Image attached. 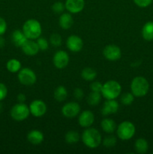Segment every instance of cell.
<instances>
[{"label": "cell", "mask_w": 153, "mask_h": 154, "mask_svg": "<svg viewBox=\"0 0 153 154\" xmlns=\"http://www.w3.org/2000/svg\"><path fill=\"white\" fill-rule=\"evenodd\" d=\"M82 143L90 149L97 148L102 142L100 132L94 128H86L81 135Z\"/></svg>", "instance_id": "cell-1"}, {"label": "cell", "mask_w": 153, "mask_h": 154, "mask_svg": "<svg viewBox=\"0 0 153 154\" xmlns=\"http://www.w3.org/2000/svg\"><path fill=\"white\" fill-rule=\"evenodd\" d=\"M149 90V84L142 76H136L130 83V91L135 97H143Z\"/></svg>", "instance_id": "cell-2"}, {"label": "cell", "mask_w": 153, "mask_h": 154, "mask_svg": "<svg viewBox=\"0 0 153 154\" xmlns=\"http://www.w3.org/2000/svg\"><path fill=\"white\" fill-rule=\"evenodd\" d=\"M22 32L28 39L38 38L42 32L41 25L40 22L35 19L27 20L22 26Z\"/></svg>", "instance_id": "cell-3"}, {"label": "cell", "mask_w": 153, "mask_h": 154, "mask_svg": "<svg viewBox=\"0 0 153 154\" xmlns=\"http://www.w3.org/2000/svg\"><path fill=\"white\" fill-rule=\"evenodd\" d=\"M122 92V87L118 82L110 80L105 82L102 86L101 95L106 99H116L118 97Z\"/></svg>", "instance_id": "cell-4"}, {"label": "cell", "mask_w": 153, "mask_h": 154, "mask_svg": "<svg viewBox=\"0 0 153 154\" xmlns=\"http://www.w3.org/2000/svg\"><path fill=\"white\" fill-rule=\"evenodd\" d=\"M136 132V128L133 123L130 121H123L117 126L116 134L118 138L122 141H128L133 138Z\"/></svg>", "instance_id": "cell-5"}, {"label": "cell", "mask_w": 153, "mask_h": 154, "mask_svg": "<svg viewBox=\"0 0 153 154\" xmlns=\"http://www.w3.org/2000/svg\"><path fill=\"white\" fill-rule=\"evenodd\" d=\"M10 117L16 121H23L26 120L30 114L29 108L25 103L16 104L11 108L10 111Z\"/></svg>", "instance_id": "cell-6"}, {"label": "cell", "mask_w": 153, "mask_h": 154, "mask_svg": "<svg viewBox=\"0 0 153 154\" xmlns=\"http://www.w3.org/2000/svg\"><path fill=\"white\" fill-rule=\"evenodd\" d=\"M17 78L20 83L22 85L31 86L35 84L37 76L33 70L29 68H23L18 72Z\"/></svg>", "instance_id": "cell-7"}, {"label": "cell", "mask_w": 153, "mask_h": 154, "mask_svg": "<svg viewBox=\"0 0 153 154\" xmlns=\"http://www.w3.org/2000/svg\"><path fill=\"white\" fill-rule=\"evenodd\" d=\"M30 114L35 117H40L46 114L47 107L46 103L40 99H35L30 103L29 106Z\"/></svg>", "instance_id": "cell-8"}, {"label": "cell", "mask_w": 153, "mask_h": 154, "mask_svg": "<svg viewBox=\"0 0 153 154\" xmlns=\"http://www.w3.org/2000/svg\"><path fill=\"white\" fill-rule=\"evenodd\" d=\"M80 112V106L76 102H70L64 104L62 108V114L66 118L76 117Z\"/></svg>", "instance_id": "cell-9"}, {"label": "cell", "mask_w": 153, "mask_h": 154, "mask_svg": "<svg viewBox=\"0 0 153 154\" xmlns=\"http://www.w3.org/2000/svg\"><path fill=\"white\" fill-rule=\"evenodd\" d=\"M103 55L110 61H116L122 57L121 49L116 45H108L104 48Z\"/></svg>", "instance_id": "cell-10"}, {"label": "cell", "mask_w": 153, "mask_h": 154, "mask_svg": "<svg viewBox=\"0 0 153 154\" xmlns=\"http://www.w3.org/2000/svg\"><path fill=\"white\" fill-rule=\"evenodd\" d=\"M69 55L64 51H58L53 56L52 63L56 68L58 69H64L69 63Z\"/></svg>", "instance_id": "cell-11"}, {"label": "cell", "mask_w": 153, "mask_h": 154, "mask_svg": "<svg viewBox=\"0 0 153 154\" xmlns=\"http://www.w3.org/2000/svg\"><path fill=\"white\" fill-rule=\"evenodd\" d=\"M66 46L71 52L78 53L83 48V42L80 37L76 35H72L67 38Z\"/></svg>", "instance_id": "cell-12"}, {"label": "cell", "mask_w": 153, "mask_h": 154, "mask_svg": "<svg viewBox=\"0 0 153 154\" xmlns=\"http://www.w3.org/2000/svg\"><path fill=\"white\" fill-rule=\"evenodd\" d=\"M65 9L70 14H78L85 7L84 0H66L64 2Z\"/></svg>", "instance_id": "cell-13"}, {"label": "cell", "mask_w": 153, "mask_h": 154, "mask_svg": "<svg viewBox=\"0 0 153 154\" xmlns=\"http://www.w3.org/2000/svg\"><path fill=\"white\" fill-rule=\"evenodd\" d=\"M119 108L118 102L116 99H106L101 108V114L104 116H109L114 114Z\"/></svg>", "instance_id": "cell-14"}, {"label": "cell", "mask_w": 153, "mask_h": 154, "mask_svg": "<svg viewBox=\"0 0 153 154\" xmlns=\"http://www.w3.org/2000/svg\"><path fill=\"white\" fill-rule=\"evenodd\" d=\"M94 115L93 112L88 110H86L80 113L78 118V123L81 127L88 128L94 123Z\"/></svg>", "instance_id": "cell-15"}, {"label": "cell", "mask_w": 153, "mask_h": 154, "mask_svg": "<svg viewBox=\"0 0 153 154\" xmlns=\"http://www.w3.org/2000/svg\"><path fill=\"white\" fill-rule=\"evenodd\" d=\"M21 49L26 55L30 56V57L36 55L40 51L37 42L32 39H27L26 42L22 45Z\"/></svg>", "instance_id": "cell-16"}, {"label": "cell", "mask_w": 153, "mask_h": 154, "mask_svg": "<svg viewBox=\"0 0 153 154\" xmlns=\"http://www.w3.org/2000/svg\"><path fill=\"white\" fill-rule=\"evenodd\" d=\"M44 135L38 129H32L27 134V140L28 142L34 145H38L44 141Z\"/></svg>", "instance_id": "cell-17"}, {"label": "cell", "mask_w": 153, "mask_h": 154, "mask_svg": "<svg viewBox=\"0 0 153 154\" xmlns=\"http://www.w3.org/2000/svg\"><path fill=\"white\" fill-rule=\"evenodd\" d=\"M27 37L25 35L22 30L16 29L13 32L11 35V40L14 45L17 48H21L22 45L26 42Z\"/></svg>", "instance_id": "cell-18"}, {"label": "cell", "mask_w": 153, "mask_h": 154, "mask_svg": "<svg viewBox=\"0 0 153 154\" xmlns=\"http://www.w3.org/2000/svg\"><path fill=\"white\" fill-rule=\"evenodd\" d=\"M74 23L73 17L70 13H62L58 18V24L62 29H69Z\"/></svg>", "instance_id": "cell-19"}, {"label": "cell", "mask_w": 153, "mask_h": 154, "mask_svg": "<svg viewBox=\"0 0 153 154\" xmlns=\"http://www.w3.org/2000/svg\"><path fill=\"white\" fill-rule=\"evenodd\" d=\"M100 127L102 130L108 134L113 133L116 130V123L110 118H104L100 123Z\"/></svg>", "instance_id": "cell-20"}, {"label": "cell", "mask_w": 153, "mask_h": 154, "mask_svg": "<svg viewBox=\"0 0 153 154\" xmlns=\"http://www.w3.org/2000/svg\"><path fill=\"white\" fill-rule=\"evenodd\" d=\"M142 36L147 42L153 41V21H148L142 28Z\"/></svg>", "instance_id": "cell-21"}, {"label": "cell", "mask_w": 153, "mask_h": 154, "mask_svg": "<svg viewBox=\"0 0 153 154\" xmlns=\"http://www.w3.org/2000/svg\"><path fill=\"white\" fill-rule=\"evenodd\" d=\"M134 149L135 151L137 153H146L148 150V141L145 138H138V139L136 140L134 143Z\"/></svg>", "instance_id": "cell-22"}, {"label": "cell", "mask_w": 153, "mask_h": 154, "mask_svg": "<svg viewBox=\"0 0 153 154\" xmlns=\"http://www.w3.org/2000/svg\"><path fill=\"white\" fill-rule=\"evenodd\" d=\"M54 99L57 102H62L67 99L68 91L64 86H58L54 90Z\"/></svg>", "instance_id": "cell-23"}, {"label": "cell", "mask_w": 153, "mask_h": 154, "mask_svg": "<svg viewBox=\"0 0 153 154\" xmlns=\"http://www.w3.org/2000/svg\"><path fill=\"white\" fill-rule=\"evenodd\" d=\"M81 77L85 81H92L97 77V72H96L95 69H92V68H84L81 72Z\"/></svg>", "instance_id": "cell-24"}, {"label": "cell", "mask_w": 153, "mask_h": 154, "mask_svg": "<svg viewBox=\"0 0 153 154\" xmlns=\"http://www.w3.org/2000/svg\"><path fill=\"white\" fill-rule=\"evenodd\" d=\"M21 63L16 59H10L8 61L6 64V68L8 71L11 73H16L21 69Z\"/></svg>", "instance_id": "cell-25"}, {"label": "cell", "mask_w": 153, "mask_h": 154, "mask_svg": "<svg viewBox=\"0 0 153 154\" xmlns=\"http://www.w3.org/2000/svg\"><path fill=\"white\" fill-rule=\"evenodd\" d=\"M80 138V136L79 133L74 130L68 131L64 136V140H65L66 143L68 144H76L77 142H79Z\"/></svg>", "instance_id": "cell-26"}, {"label": "cell", "mask_w": 153, "mask_h": 154, "mask_svg": "<svg viewBox=\"0 0 153 154\" xmlns=\"http://www.w3.org/2000/svg\"><path fill=\"white\" fill-rule=\"evenodd\" d=\"M100 99H101V94H100V93L92 91L88 94V97H87V103L90 106H96V105H98L100 103Z\"/></svg>", "instance_id": "cell-27"}, {"label": "cell", "mask_w": 153, "mask_h": 154, "mask_svg": "<svg viewBox=\"0 0 153 154\" xmlns=\"http://www.w3.org/2000/svg\"><path fill=\"white\" fill-rule=\"evenodd\" d=\"M134 97L135 96L132 94V93H125L121 97V102L122 103V105H126V106H128L130 105L134 101Z\"/></svg>", "instance_id": "cell-28"}, {"label": "cell", "mask_w": 153, "mask_h": 154, "mask_svg": "<svg viewBox=\"0 0 153 154\" xmlns=\"http://www.w3.org/2000/svg\"><path fill=\"white\" fill-rule=\"evenodd\" d=\"M50 42L51 45L54 47H59L61 46L62 39L61 35L58 33H53L50 37Z\"/></svg>", "instance_id": "cell-29"}, {"label": "cell", "mask_w": 153, "mask_h": 154, "mask_svg": "<svg viewBox=\"0 0 153 154\" xmlns=\"http://www.w3.org/2000/svg\"><path fill=\"white\" fill-rule=\"evenodd\" d=\"M64 9H65V5L62 2H56L52 5V11L56 14H62Z\"/></svg>", "instance_id": "cell-30"}, {"label": "cell", "mask_w": 153, "mask_h": 154, "mask_svg": "<svg viewBox=\"0 0 153 154\" xmlns=\"http://www.w3.org/2000/svg\"><path fill=\"white\" fill-rule=\"evenodd\" d=\"M102 143H103V145L104 147L110 148V147H114L116 145V137L112 136V135H109L107 137H105Z\"/></svg>", "instance_id": "cell-31"}, {"label": "cell", "mask_w": 153, "mask_h": 154, "mask_svg": "<svg viewBox=\"0 0 153 154\" xmlns=\"http://www.w3.org/2000/svg\"><path fill=\"white\" fill-rule=\"evenodd\" d=\"M37 44L38 45V48L40 51H46L49 48V43H48L47 40H46L45 38L43 37H39L38 38H37Z\"/></svg>", "instance_id": "cell-32"}, {"label": "cell", "mask_w": 153, "mask_h": 154, "mask_svg": "<svg viewBox=\"0 0 153 154\" xmlns=\"http://www.w3.org/2000/svg\"><path fill=\"white\" fill-rule=\"evenodd\" d=\"M134 4L140 8H146L152 3L153 0H133Z\"/></svg>", "instance_id": "cell-33"}, {"label": "cell", "mask_w": 153, "mask_h": 154, "mask_svg": "<svg viewBox=\"0 0 153 154\" xmlns=\"http://www.w3.org/2000/svg\"><path fill=\"white\" fill-rule=\"evenodd\" d=\"M102 86H103V84H100L99 81H94V82L92 83L91 85H90V89H91V91L100 93V92H101Z\"/></svg>", "instance_id": "cell-34"}, {"label": "cell", "mask_w": 153, "mask_h": 154, "mask_svg": "<svg viewBox=\"0 0 153 154\" xmlns=\"http://www.w3.org/2000/svg\"><path fill=\"white\" fill-rule=\"evenodd\" d=\"M8 95L7 87L4 84L0 82V102L4 100Z\"/></svg>", "instance_id": "cell-35"}, {"label": "cell", "mask_w": 153, "mask_h": 154, "mask_svg": "<svg viewBox=\"0 0 153 154\" xmlns=\"http://www.w3.org/2000/svg\"><path fill=\"white\" fill-rule=\"evenodd\" d=\"M74 96L76 100H81L84 96V92L81 88H76L74 91Z\"/></svg>", "instance_id": "cell-36"}, {"label": "cell", "mask_w": 153, "mask_h": 154, "mask_svg": "<svg viewBox=\"0 0 153 154\" xmlns=\"http://www.w3.org/2000/svg\"><path fill=\"white\" fill-rule=\"evenodd\" d=\"M6 30H7V23L4 19L0 17V36H2L5 33Z\"/></svg>", "instance_id": "cell-37"}, {"label": "cell", "mask_w": 153, "mask_h": 154, "mask_svg": "<svg viewBox=\"0 0 153 154\" xmlns=\"http://www.w3.org/2000/svg\"><path fill=\"white\" fill-rule=\"evenodd\" d=\"M16 99H17L18 102H21V103H24V102H25V101H26V97L25 94H23V93H20V94H18Z\"/></svg>", "instance_id": "cell-38"}, {"label": "cell", "mask_w": 153, "mask_h": 154, "mask_svg": "<svg viewBox=\"0 0 153 154\" xmlns=\"http://www.w3.org/2000/svg\"><path fill=\"white\" fill-rule=\"evenodd\" d=\"M4 44H5V41L2 36H0V48H3L4 46Z\"/></svg>", "instance_id": "cell-39"}, {"label": "cell", "mask_w": 153, "mask_h": 154, "mask_svg": "<svg viewBox=\"0 0 153 154\" xmlns=\"http://www.w3.org/2000/svg\"><path fill=\"white\" fill-rule=\"evenodd\" d=\"M2 109H3V108H2V104H1V102H0V113H1L2 111Z\"/></svg>", "instance_id": "cell-40"}]
</instances>
